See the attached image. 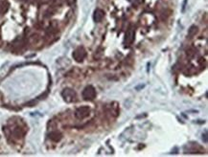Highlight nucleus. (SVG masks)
Wrapping results in <instances>:
<instances>
[{
    "label": "nucleus",
    "instance_id": "nucleus-1",
    "mask_svg": "<svg viewBox=\"0 0 208 157\" xmlns=\"http://www.w3.org/2000/svg\"><path fill=\"white\" fill-rule=\"evenodd\" d=\"M81 96H83V99L85 101H92L95 99L96 97V90L95 88L93 87L92 85H88L83 89V93H81Z\"/></svg>",
    "mask_w": 208,
    "mask_h": 157
},
{
    "label": "nucleus",
    "instance_id": "nucleus-2",
    "mask_svg": "<svg viewBox=\"0 0 208 157\" xmlns=\"http://www.w3.org/2000/svg\"><path fill=\"white\" fill-rule=\"evenodd\" d=\"M62 96L66 103H72V102H74L76 99V92L73 89H71V88L66 87L62 90Z\"/></svg>",
    "mask_w": 208,
    "mask_h": 157
},
{
    "label": "nucleus",
    "instance_id": "nucleus-3",
    "mask_svg": "<svg viewBox=\"0 0 208 157\" xmlns=\"http://www.w3.org/2000/svg\"><path fill=\"white\" fill-rule=\"evenodd\" d=\"M85 57H86V52L83 47H78V48L73 52V59L78 62L83 61Z\"/></svg>",
    "mask_w": 208,
    "mask_h": 157
},
{
    "label": "nucleus",
    "instance_id": "nucleus-4",
    "mask_svg": "<svg viewBox=\"0 0 208 157\" xmlns=\"http://www.w3.org/2000/svg\"><path fill=\"white\" fill-rule=\"evenodd\" d=\"M89 112H90V109H89L88 106H81L77 108V110L75 112V116L80 120L85 119V117H87L89 115Z\"/></svg>",
    "mask_w": 208,
    "mask_h": 157
},
{
    "label": "nucleus",
    "instance_id": "nucleus-5",
    "mask_svg": "<svg viewBox=\"0 0 208 157\" xmlns=\"http://www.w3.org/2000/svg\"><path fill=\"white\" fill-rule=\"evenodd\" d=\"M134 36H135V32H134V29L132 27H130L128 29L127 33L125 36V42L127 44L131 43L134 40Z\"/></svg>",
    "mask_w": 208,
    "mask_h": 157
},
{
    "label": "nucleus",
    "instance_id": "nucleus-6",
    "mask_svg": "<svg viewBox=\"0 0 208 157\" xmlns=\"http://www.w3.org/2000/svg\"><path fill=\"white\" fill-rule=\"evenodd\" d=\"M104 17H105V12L103 11L102 9H96L95 11H94L93 19L96 23L102 22V20L104 19Z\"/></svg>",
    "mask_w": 208,
    "mask_h": 157
},
{
    "label": "nucleus",
    "instance_id": "nucleus-7",
    "mask_svg": "<svg viewBox=\"0 0 208 157\" xmlns=\"http://www.w3.org/2000/svg\"><path fill=\"white\" fill-rule=\"evenodd\" d=\"M48 137L50 140H52L53 142H60L62 138V134L60 131H57V130H54V131H51L48 134Z\"/></svg>",
    "mask_w": 208,
    "mask_h": 157
},
{
    "label": "nucleus",
    "instance_id": "nucleus-8",
    "mask_svg": "<svg viewBox=\"0 0 208 157\" xmlns=\"http://www.w3.org/2000/svg\"><path fill=\"white\" fill-rule=\"evenodd\" d=\"M10 8V3L7 0H0V15L7 14Z\"/></svg>",
    "mask_w": 208,
    "mask_h": 157
},
{
    "label": "nucleus",
    "instance_id": "nucleus-9",
    "mask_svg": "<svg viewBox=\"0 0 208 157\" xmlns=\"http://www.w3.org/2000/svg\"><path fill=\"white\" fill-rule=\"evenodd\" d=\"M24 134H25V131L20 127H15V129H13V135L17 139H21L23 136H24Z\"/></svg>",
    "mask_w": 208,
    "mask_h": 157
},
{
    "label": "nucleus",
    "instance_id": "nucleus-10",
    "mask_svg": "<svg viewBox=\"0 0 208 157\" xmlns=\"http://www.w3.org/2000/svg\"><path fill=\"white\" fill-rule=\"evenodd\" d=\"M197 31H199V28H197V26L192 25L191 27L189 28V30H188V38H194V36H196V34L197 33Z\"/></svg>",
    "mask_w": 208,
    "mask_h": 157
},
{
    "label": "nucleus",
    "instance_id": "nucleus-11",
    "mask_svg": "<svg viewBox=\"0 0 208 157\" xmlns=\"http://www.w3.org/2000/svg\"><path fill=\"white\" fill-rule=\"evenodd\" d=\"M40 39V36H39L38 34H34V35L31 36V40H32L33 43H38Z\"/></svg>",
    "mask_w": 208,
    "mask_h": 157
},
{
    "label": "nucleus",
    "instance_id": "nucleus-12",
    "mask_svg": "<svg viewBox=\"0 0 208 157\" xmlns=\"http://www.w3.org/2000/svg\"><path fill=\"white\" fill-rule=\"evenodd\" d=\"M202 140L204 141V143H207V132L205 131L204 134H202Z\"/></svg>",
    "mask_w": 208,
    "mask_h": 157
},
{
    "label": "nucleus",
    "instance_id": "nucleus-13",
    "mask_svg": "<svg viewBox=\"0 0 208 157\" xmlns=\"http://www.w3.org/2000/svg\"><path fill=\"white\" fill-rule=\"evenodd\" d=\"M36 104V102L35 101H33V102H29L28 104H26V106H28L29 107H31V106H35V104Z\"/></svg>",
    "mask_w": 208,
    "mask_h": 157
},
{
    "label": "nucleus",
    "instance_id": "nucleus-14",
    "mask_svg": "<svg viewBox=\"0 0 208 157\" xmlns=\"http://www.w3.org/2000/svg\"><path fill=\"white\" fill-rule=\"evenodd\" d=\"M186 3H187V0H184V2H183V7H182V12H184V11H185Z\"/></svg>",
    "mask_w": 208,
    "mask_h": 157
},
{
    "label": "nucleus",
    "instance_id": "nucleus-15",
    "mask_svg": "<svg viewBox=\"0 0 208 157\" xmlns=\"http://www.w3.org/2000/svg\"><path fill=\"white\" fill-rule=\"evenodd\" d=\"M136 2H137L138 4H140V3H142V2H143V0H135Z\"/></svg>",
    "mask_w": 208,
    "mask_h": 157
},
{
    "label": "nucleus",
    "instance_id": "nucleus-16",
    "mask_svg": "<svg viewBox=\"0 0 208 157\" xmlns=\"http://www.w3.org/2000/svg\"><path fill=\"white\" fill-rule=\"evenodd\" d=\"M20 1H22V2H28L29 0H20Z\"/></svg>",
    "mask_w": 208,
    "mask_h": 157
}]
</instances>
